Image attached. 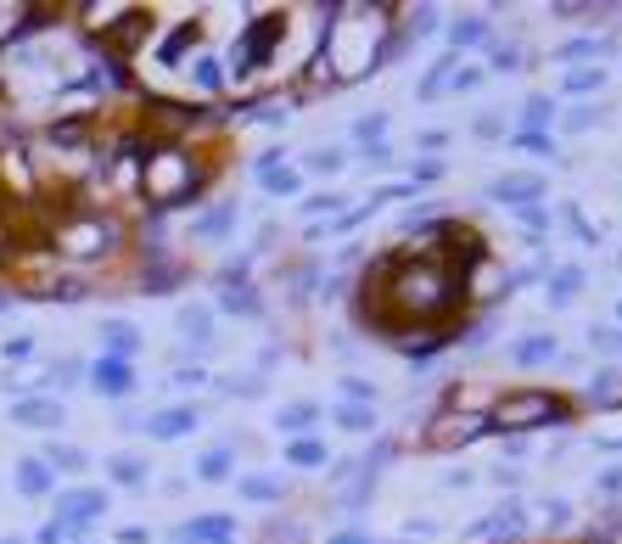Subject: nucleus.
Returning <instances> with one entry per match:
<instances>
[{"label": "nucleus", "instance_id": "f257e3e1", "mask_svg": "<svg viewBox=\"0 0 622 544\" xmlns=\"http://www.w3.org/2000/svg\"><path fill=\"white\" fill-rule=\"evenodd\" d=\"M477 258H488L477 230L438 219L421 247H404V253L382 258L365 275V320L387 337L421 326H449L466 309V275Z\"/></svg>", "mask_w": 622, "mask_h": 544}, {"label": "nucleus", "instance_id": "f03ea898", "mask_svg": "<svg viewBox=\"0 0 622 544\" xmlns=\"http://www.w3.org/2000/svg\"><path fill=\"white\" fill-rule=\"evenodd\" d=\"M393 29V17L365 12V6H348V12L331 23V85H348V79H365L370 68H382V40Z\"/></svg>", "mask_w": 622, "mask_h": 544}, {"label": "nucleus", "instance_id": "7ed1b4c3", "mask_svg": "<svg viewBox=\"0 0 622 544\" xmlns=\"http://www.w3.org/2000/svg\"><path fill=\"white\" fill-rule=\"evenodd\" d=\"M208 163L185 146H146V163H141V191L146 202L157 208H180V202H197L208 191Z\"/></svg>", "mask_w": 622, "mask_h": 544}, {"label": "nucleus", "instance_id": "20e7f679", "mask_svg": "<svg viewBox=\"0 0 622 544\" xmlns=\"http://www.w3.org/2000/svg\"><path fill=\"white\" fill-rule=\"evenodd\" d=\"M129 242V225L118 214H101V208H73L51 225V247L68 264H96V258H113Z\"/></svg>", "mask_w": 622, "mask_h": 544}, {"label": "nucleus", "instance_id": "39448f33", "mask_svg": "<svg viewBox=\"0 0 622 544\" xmlns=\"http://www.w3.org/2000/svg\"><path fill=\"white\" fill-rule=\"evenodd\" d=\"M578 416V404L566 393H550V387H510L499 393L494 410H488V427L494 432H538V427H566Z\"/></svg>", "mask_w": 622, "mask_h": 544}, {"label": "nucleus", "instance_id": "423d86ee", "mask_svg": "<svg viewBox=\"0 0 622 544\" xmlns=\"http://www.w3.org/2000/svg\"><path fill=\"white\" fill-rule=\"evenodd\" d=\"M286 29H292V17H286V12H258V17H247V29L236 34V45H230V57H225V79H253L264 62H275Z\"/></svg>", "mask_w": 622, "mask_h": 544}, {"label": "nucleus", "instance_id": "0eeeda50", "mask_svg": "<svg viewBox=\"0 0 622 544\" xmlns=\"http://www.w3.org/2000/svg\"><path fill=\"white\" fill-rule=\"evenodd\" d=\"M488 410H460V404H443L438 416L421 427V449H432V455H454V449L477 444V438H488Z\"/></svg>", "mask_w": 622, "mask_h": 544}, {"label": "nucleus", "instance_id": "6e6552de", "mask_svg": "<svg viewBox=\"0 0 622 544\" xmlns=\"http://www.w3.org/2000/svg\"><path fill=\"white\" fill-rule=\"evenodd\" d=\"M107 511H113V500H107V488H96V483L62 488L57 500H51V522H57L68 539H73V533H85V528H96Z\"/></svg>", "mask_w": 622, "mask_h": 544}, {"label": "nucleus", "instance_id": "1a4fd4ad", "mask_svg": "<svg viewBox=\"0 0 622 544\" xmlns=\"http://www.w3.org/2000/svg\"><path fill=\"white\" fill-rule=\"evenodd\" d=\"M247 270H253L247 258H230L225 270H219V309H225V315H247V320H258V315H264V292H258L253 281H247Z\"/></svg>", "mask_w": 622, "mask_h": 544}, {"label": "nucleus", "instance_id": "9d476101", "mask_svg": "<svg viewBox=\"0 0 622 544\" xmlns=\"http://www.w3.org/2000/svg\"><path fill=\"white\" fill-rule=\"evenodd\" d=\"M96 34L113 57H129V51L152 34V12H146V6H118V12H107V23H96Z\"/></svg>", "mask_w": 622, "mask_h": 544}, {"label": "nucleus", "instance_id": "9b49d317", "mask_svg": "<svg viewBox=\"0 0 622 544\" xmlns=\"http://www.w3.org/2000/svg\"><path fill=\"white\" fill-rule=\"evenodd\" d=\"M85 387L96 393V399H129V393L141 387V376H135V359L96 354V359L85 365Z\"/></svg>", "mask_w": 622, "mask_h": 544}, {"label": "nucleus", "instance_id": "f8f14e48", "mask_svg": "<svg viewBox=\"0 0 622 544\" xmlns=\"http://www.w3.org/2000/svg\"><path fill=\"white\" fill-rule=\"evenodd\" d=\"M135 427H141L152 444H180V438H191V432L202 427V410H197V404H163V410L141 416Z\"/></svg>", "mask_w": 622, "mask_h": 544}, {"label": "nucleus", "instance_id": "ddd939ff", "mask_svg": "<svg viewBox=\"0 0 622 544\" xmlns=\"http://www.w3.org/2000/svg\"><path fill=\"white\" fill-rule=\"evenodd\" d=\"M544 174H527V169H510V174H494L488 186H482V197L499 202V208H538V197H544Z\"/></svg>", "mask_w": 622, "mask_h": 544}, {"label": "nucleus", "instance_id": "4468645a", "mask_svg": "<svg viewBox=\"0 0 622 544\" xmlns=\"http://www.w3.org/2000/svg\"><path fill=\"white\" fill-rule=\"evenodd\" d=\"M241 539V522L230 511H202V516H185L180 528L169 533V544H236Z\"/></svg>", "mask_w": 622, "mask_h": 544}, {"label": "nucleus", "instance_id": "2eb2a0df", "mask_svg": "<svg viewBox=\"0 0 622 544\" xmlns=\"http://www.w3.org/2000/svg\"><path fill=\"white\" fill-rule=\"evenodd\" d=\"M12 421L29 432H57L68 421V404L51 399V393H23V399H12Z\"/></svg>", "mask_w": 622, "mask_h": 544}, {"label": "nucleus", "instance_id": "dca6fc26", "mask_svg": "<svg viewBox=\"0 0 622 544\" xmlns=\"http://www.w3.org/2000/svg\"><path fill=\"white\" fill-rule=\"evenodd\" d=\"M236 219H241V202L219 197L213 208H202V214H191V242H202V247L225 242L230 230H236Z\"/></svg>", "mask_w": 622, "mask_h": 544}, {"label": "nucleus", "instance_id": "f3484780", "mask_svg": "<svg viewBox=\"0 0 622 544\" xmlns=\"http://www.w3.org/2000/svg\"><path fill=\"white\" fill-rule=\"evenodd\" d=\"M561 359V343H555V331H527L510 343V365L516 371H538V365H555Z\"/></svg>", "mask_w": 622, "mask_h": 544}, {"label": "nucleus", "instance_id": "a211bd4d", "mask_svg": "<svg viewBox=\"0 0 622 544\" xmlns=\"http://www.w3.org/2000/svg\"><path fill=\"white\" fill-rule=\"evenodd\" d=\"M197 45H202V17H180V23H174V29L163 34V45H157L152 57L163 62V68H180V62L191 57Z\"/></svg>", "mask_w": 622, "mask_h": 544}, {"label": "nucleus", "instance_id": "6ab92c4d", "mask_svg": "<svg viewBox=\"0 0 622 544\" xmlns=\"http://www.w3.org/2000/svg\"><path fill=\"white\" fill-rule=\"evenodd\" d=\"M443 40H449V57H460V51H471V45H488V40H494V23H488L482 12L449 17V23H443Z\"/></svg>", "mask_w": 622, "mask_h": 544}, {"label": "nucleus", "instance_id": "aec40b11", "mask_svg": "<svg viewBox=\"0 0 622 544\" xmlns=\"http://www.w3.org/2000/svg\"><path fill=\"white\" fill-rule=\"evenodd\" d=\"M12 488L23 494V500H45V494L57 488V472H51L40 455H23V460L12 466Z\"/></svg>", "mask_w": 622, "mask_h": 544}, {"label": "nucleus", "instance_id": "412c9836", "mask_svg": "<svg viewBox=\"0 0 622 544\" xmlns=\"http://www.w3.org/2000/svg\"><path fill=\"white\" fill-rule=\"evenodd\" d=\"M320 416H326V410H320L314 399H292V404H281V410H275V432H281L286 444H292V438H309Z\"/></svg>", "mask_w": 622, "mask_h": 544}, {"label": "nucleus", "instance_id": "4be33fe9", "mask_svg": "<svg viewBox=\"0 0 622 544\" xmlns=\"http://www.w3.org/2000/svg\"><path fill=\"white\" fill-rule=\"evenodd\" d=\"M174 326H180V337L191 348H208L219 331H213V303H180V315H174Z\"/></svg>", "mask_w": 622, "mask_h": 544}, {"label": "nucleus", "instance_id": "5701e85b", "mask_svg": "<svg viewBox=\"0 0 622 544\" xmlns=\"http://www.w3.org/2000/svg\"><path fill=\"white\" fill-rule=\"evenodd\" d=\"M45 146L51 152H90V118H57V124H45Z\"/></svg>", "mask_w": 622, "mask_h": 544}, {"label": "nucleus", "instance_id": "b1692460", "mask_svg": "<svg viewBox=\"0 0 622 544\" xmlns=\"http://www.w3.org/2000/svg\"><path fill=\"white\" fill-rule=\"evenodd\" d=\"M236 488L247 505H281L286 500V477H275V472H241Z\"/></svg>", "mask_w": 622, "mask_h": 544}, {"label": "nucleus", "instance_id": "393cba45", "mask_svg": "<svg viewBox=\"0 0 622 544\" xmlns=\"http://www.w3.org/2000/svg\"><path fill=\"white\" fill-rule=\"evenodd\" d=\"M191 477H197V483H230V477H236V449H230V444L202 449L197 466H191Z\"/></svg>", "mask_w": 622, "mask_h": 544}, {"label": "nucleus", "instance_id": "a878e982", "mask_svg": "<svg viewBox=\"0 0 622 544\" xmlns=\"http://www.w3.org/2000/svg\"><path fill=\"white\" fill-rule=\"evenodd\" d=\"M101 354H113V359H135L141 354V331L129 326V320H101Z\"/></svg>", "mask_w": 622, "mask_h": 544}, {"label": "nucleus", "instance_id": "bb28decb", "mask_svg": "<svg viewBox=\"0 0 622 544\" xmlns=\"http://www.w3.org/2000/svg\"><path fill=\"white\" fill-rule=\"evenodd\" d=\"M454 68H460V57H449V51H443L438 62H426V73H421V85H415V96H421V101H438V96H449V79H454Z\"/></svg>", "mask_w": 622, "mask_h": 544}, {"label": "nucleus", "instance_id": "cd10ccee", "mask_svg": "<svg viewBox=\"0 0 622 544\" xmlns=\"http://www.w3.org/2000/svg\"><path fill=\"white\" fill-rule=\"evenodd\" d=\"M522 522H527V511H522L516 500H510V505H499L494 516H482V522H471V533H477V539H482V533H499V539L510 533V544H516V533H522Z\"/></svg>", "mask_w": 622, "mask_h": 544}, {"label": "nucleus", "instance_id": "c85d7f7f", "mask_svg": "<svg viewBox=\"0 0 622 544\" xmlns=\"http://www.w3.org/2000/svg\"><path fill=\"white\" fill-rule=\"evenodd\" d=\"M107 483H118V488H146V483H152V466H146L141 455H113V460H107Z\"/></svg>", "mask_w": 622, "mask_h": 544}, {"label": "nucleus", "instance_id": "c756f323", "mask_svg": "<svg viewBox=\"0 0 622 544\" xmlns=\"http://www.w3.org/2000/svg\"><path fill=\"white\" fill-rule=\"evenodd\" d=\"M258 186H264L269 197H303V174H297L292 163H269V169H258Z\"/></svg>", "mask_w": 622, "mask_h": 544}, {"label": "nucleus", "instance_id": "7c9ffc66", "mask_svg": "<svg viewBox=\"0 0 622 544\" xmlns=\"http://www.w3.org/2000/svg\"><path fill=\"white\" fill-rule=\"evenodd\" d=\"M331 421H337L342 432H376V404H348V399H337V404H331Z\"/></svg>", "mask_w": 622, "mask_h": 544}, {"label": "nucleus", "instance_id": "2f4dec72", "mask_svg": "<svg viewBox=\"0 0 622 544\" xmlns=\"http://www.w3.org/2000/svg\"><path fill=\"white\" fill-rule=\"evenodd\" d=\"M326 444H320V438H292V444H286V466H297V472H320V466H326Z\"/></svg>", "mask_w": 622, "mask_h": 544}, {"label": "nucleus", "instance_id": "473e14b6", "mask_svg": "<svg viewBox=\"0 0 622 544\" xmlns=\"http://www.w3.org/2000/svg\"><path fill=\"white\" fill-rule=\"evenodd\" d=\"M578 287H583V270H578V264H561V270H550V287H544V298L561 309V303L578 298Z\"/></svg>", "mask_w": 622, "mask_h": 544}, {"label": "nucleus", "instance_id": "72a5a7b5", "mask_svg": "<svg viewBox=\"0 0 622 544\" xmlns=\"http://www.w3.org/2000/svg\"><path fill=\"white\" fill-rule=\"evenodd\" d=\"M555 96H527L522 101V129H533V135H550V124H555Z\"/></svg>", "mask_w": 622, "mask_h": 544}, {"label": "nucleus", "instance_id": "f704fd0d", "mask_svg": "<svg viewBox=\"0 0 622 544\" xmlns=\"http://www.w3.org/2000/svg\"><path fill=\"white\" fill-rule=\"evenodd\" d=\"M191 79H197V90H208V96L225 90V68H219L213 51H197V57H191Z\"/></svg>", "mask_w": 622, "mask_h": 544}, {"label": "nucleus", "instance_id": "c9c22d12", "mask_svg": "<svg viewBox=\"0 0 622 544\" xmlns=\"http://www.w3.org/2000/svg\"><path fill=\"white\" fill-rule=\"evenodd\" d=\"M522 68V45L516 40H488V73H516Z\"/></svg>", "mask_w": 622, "mask_h": 544}, {"label": "nucleus", "instance_id": "e433bc0d", "mask_svg": "<svg viewBox=\"0 0 622 544\" xmlns=\"http://www.w3.org/2000/svg\"><path fill=\"white\" fill-rule=\"evenodd\" d=\"M40 460L51 466V472H85V449L79 444H51Z\"/></svg>", "mask_w": 622, "mask_h": 544}, {"label": "nucleus", "instance_id": "4c0bfd02", "mask_svg": "<svg viewBox=\"0 0 622 544\" xmlns=\"http://www.w3.org/2000/svg\"><path fill=\"white\" fill-rule=\"evenodd\" d=\"M73 382H85V365H79V359H57V365H51V376H45V387H51V399H57V387L68 393Z\"/></svg>", "mask_w": 622, "mask_h": 544}, {"label": "nucleus", "instance_id": "58836bf2", "mask_svg": "<svg viewBox=\"0 0 622 544\" xmlns=\"http://www.w3.org/2000/svg\"><path fill=\"white\" fill-rule=\"evenodd\" d=\"M309 169H314V174H342V169H348V152H342V146H314V152H309Z\"/></svg>", "mask_w": 622, "mask_h": 544}, {"label": "nucleus", "instance_id": "ea45409f", "mask_svg": "<svg viewBox=\"0 0 622 544\" xmlns=\"http://www.w3.org/2000/svg\"><path fill=\"white\" fill-rule=\"evenodd\" d=\"M387 124H393V118H387V113H365V118H359V124H354V141H359V146H382Z\"/></svg>", "mask_w": 622, "mask_h": 544}, {"label": "nucleus", "instance_id": "a19ab883", "mask_svg": "<svg viewBox=\"0 0 622 544\" xmlns=\"http://www.w3.org/2000/svg\"><path fill=\"white\" fill-rule=\"evenodd\" d=\"M303 214H331V219H342V214H348V197H342V191H320V197H303Z\"/></svg>", "mask_w": 622, "mask_h": 544}, {"label": "nucleus", "instance_id": "79ce46f5", "mask_svg": "<svg viewBox=\"0 0 622 544\" xmlns=\"http://www.w3.org/2000/svg\"><path fill=\"white\" fill-rule=\"evenodd\" d=\"M600 79H606L600 68H572L561 79V90H566V96H589V90H600Z\"/></svg>", "mask_w": 622, "mask_h": 544}, {"label": "nucleus", "instance_id": "37998d69", "mask_svg": "<svg viewBox=\"0 0 622 544\" xmlns=\"http://www.w3.org/2000/svg\"><path fill=\"white\" fill-rule=\"evenodd\" d=\"M510 146H516V152H533V158H555V141L550 135H533V129H516Z\"/></svg>", "mask_w": 622, "mask_h": 544}, {"label": "nucleus", "instance_id": "c03bdc74", "mask_svg": "<svg viewBox=\"0 0 622 544\" xmlns=\"http://www.w3.org/2000/svg\"><path fill=\"white\" fill-rule=\"evenodd\" d=\"M589 348H594V354H622V326H594Z\"/></svg>", "mask_w": 622, "mask_h": 544}, {"label": "nucleus", "instance_id": "a18cd8bd", "mask_svg": "<svg viewBox=\"0 0 622 544\" xmlns=\"http://www.w3.org/2000/svg\"><path fill=\"white\" fill-rule=\"evenodd\" d=\"M606 51V40H572V45H561L555 51V62H578V57H600Z\"/></svg>", "mask_w": 622, "mask_h": 544}, {"label": "nucleus", "instance_id": "49530a36", "mask_svg": "<svg viewBox=\"0 0 622 544\" xmlns=\"http://www.w3.org/2000/svg\"><path fill=\"white\" fill-rule=\"evenodd\" d=\"M337 393H342L348 404H376V387H370V382H359V376H342V387H337Z\"/></svg>", "mask_w": 622, "mask_h": 544}, {"label": "nucleus", "instance_id": "de8ad7c7", "mask_svg": "<svg viewBox=\"0 0 622 544\" xmlns=\"http://www.w3.org/2000/svg\"><path fill=\"white\" fill-rule=\"evenodd\" d=\"M477 85H482V68H454V79H449V96H471Z\"/></svg>", "mask_w": 622, "mask_h": 544}, {"label": "nucleus", "instance_id": "09e8293b", "mask_svg": "<svg viewBox=\"0 0 622 544\" xmlns=\"http://www.w3.org/2000/svg\"><path fill=\"white\" fill-rule=\"evenodd\" d=\"M544 522H550V528H566V522H572V505H566V500H550V505H544Z\"/></svg>", "mask_w": 622, "mask_h": 544}, {"label": "nucleus", "instance_id": "8fccbe9b", "mask_svg": "<svg viewBox=\"0 0 622 544\" xmlns=\"http://www.w3.org/2000/svg\"><path fill=\"white\" fill-rule=\"evenodd\" d=\"M421 152H443V146H449V129H421Z\"/></svg>", "mask_w": 622, "mask_h": 544}, {"label": "nucleus", "instance_id": "3c124183", "mask_svg": "<svg viewBox=\"0 0 622 544\" xmlns=\"http://www.w3.org/2000/svg\"><path fill=\"white\" fill-rule=\"evenodd\" d=\"M6 359H29L34 354V337H6V348H0Z\"/></svg>", "mask_w": 622, "mask_h": 544}, {"label": "nucleus", "instance_id": "603ef678", "mask_svg": "<svg viewBox=\"0 0 622 544\" xmlns=\"http://www.w3.org/2000/svg\"><path fill=\"white\" fill-rule=\"evenodd\" d=\"M174 382H180V387H202V382H208V371H202V365H180Z\"/></svg>", "mask_w": 622, "mask_h": 544}, {"label": "nucleus", "instance_id": "864d4df0", "mask_svg": "<svg viewBox=\"0 0 622 544\" xmlns=\"http://www.w3.org/2000/svg\"><path fill=\"white\" fill-rule=\"evenodd\" d=\"M594 399H611V393H617V371H600L594 376V387H589Z\"/></svg>", "mask_w": 622, "mask_h": 544}, {"label": "nucleus", "instance_id": "5fc2aeb1", "mask_svg": "<svg viewBox=\"0 0 622 544\" xmlns=\"http://www.w3.org/2000/svg\"><path fill=\"white\" fill-rule=\"evenodd\" d=\"M600 118V107H578V113H566V129H589Z\"/></svg>", "mask_w": 622, "mask_h": 544}, {"label": "nucleus", "instance_id": "6e6d98bb", "mask_svg": "<svg viewBox=\"0 0 622 544\" xmlns=\"http://www.w3.org/2000/svg\"><path fill=\"white\" fill-rule=\"evenodd\" d=\"M29 544H68V533H62V528H57V522H45V528H40V533H34V539H29Z\"/></svg>", "mask_w": 622, "mask_h": 544}, {"label": "nucleus", "instance_id": "4d7b16f0", "mask_svg": "<svg viewBox=\"0 0 622 544\" xmlns=\"http://www.w3.org/2000/svg\"><path fill=\"white\" fill-rule=\"evenodd\" d=\"M326 544H370V533L365 528H342V533H331Z\"/></svg>", "mask_w": 622, "mask_h": 544}, {"label": "nucleus", "instance_id": "13d9d810", "mask_svg": "<svg viewBox=\"0 0 622 544\" xmlns=\"http://www.w3.org/2000/svg\"><path fill=\"white\" fill-rule=\"evenodd\" d=\"M443 174V163L438 158H426V163H415V186H421V180H438Z\"/></svg>", "mask_w": 622, "mask_h": 544}, {"label": "nucleus", "instance_id": "bf43d9fd", "mask_svg": "<svg viewBox=\"0 0 622 544\" xmlns=\"http://www.w3.org/2000/svg\"><path fill=\"white\" fill-rule=\"evenodd\" d=\"M499 129H505V124H499V113H488V118H477V135H499Z\"/></svg>", "mask_w": 622, "mask_h": 544}, {"label": "nucleus", "instance_id": "052dcab7", "mask_svg": "<svg viewBox=\"0 0 622 544\" xmlns=\"http://www.w3.org/2000/svg\"><path fill=\"white\" fill-rule=\"evenodd\" d=\"M146 539H152L146 528H124V533H118V544H146Z\"/></svg>", "mask_w": 622, "mask_h": 544}, {"label": "nucleus", "instance_id": "680f3d73", "mask_svg": "<svg viewBox=\"0 0 622 544\" xmlns=\"http://www.w3.org/2000/svg\"><path fill=\"white\" fill-rule=\"evenodd\" d=\"M594 544H622V516H617V522H611V528L600 533V539H594Z\"/></svg>", "mask_w": 622, "mask_h": 544}, {"label": "nucleus", "instance_id": "e2e57ef3", "mask_svg": "<svg viewBox=\"0 0 622 544\" xmlns=\"http://www.w3.org/2000/svg\"><path fill=\"white\" fill-rule=\"evenodd\" d=\"M600 488H606V494H617V488H622V466H617V472H606V477H600Z\"/></svg>", "mask_w": 622, "mask_h": 544}, {"label": "nucleus", "instance_id": "0e129e2a", "mask_svg": "<svg viewBox=\"0 0 622 544\" xmlns=\"http://www.w3.org/2000/svg\"><path fill=\"white\" fill-rule=\"evenodd\" d=\"M0 544H29V539H23V533H6V539H0Z\"/></svg>", "mask_w": 622, "mask_h": 544}]
</instances>
